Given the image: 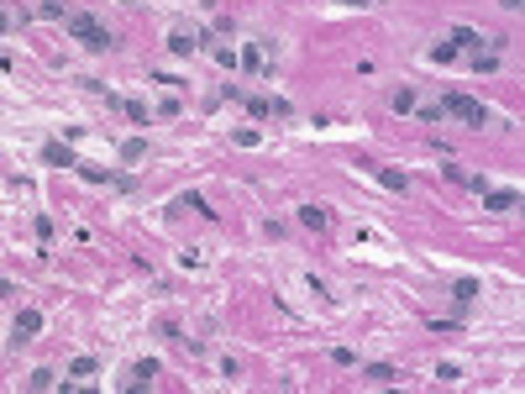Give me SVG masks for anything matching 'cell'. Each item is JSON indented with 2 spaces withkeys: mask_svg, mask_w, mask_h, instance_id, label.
Masks as SVG:
<instances>
[{
  "mask_svg": "<svg viewBox=\"0 0 525 394\" xmlns=\"http://www.w3.org/2000/svg\"><path fill=\"white\" fill-rule=\"evenodd\" d=\"M69 37H74L79 48H90V53H105V48L116 43V37L105 32V26L90 16V11H74V16H69Z\"/></svg>",
  "mask_w": 525,
  "mask_h": 394,
  "instance_id": "1",
  "label": "cell"
},
{
  "mask_svg": "<svg viewBox=\"0 0 525 394\" xmlns=\"http://www.w3.org/2000/svg\"><path fill=\"white\" fill-rule=\"evenodd\" d=\"M447 116H457V121H467V127H489V105L483 100H473V95H447Z\"/></svg>",
  "mask_w": 525,
  "mask_h": 394,
  "instance_id": "2",
  "label": "cell"
},
{
  "mask_svg": "<svg viewBox=\"0 0 525 394\" xmlns=\"http://www.w3.org/2000/svg\"><path fill=\"white\" fill-rule=\"evenodd\" d=\"M79 179H90V184H111V189H137V179L131 174H111V169H95V163H79Z\"/></svg>",
  "mask_w": 525,
  "mask_h": 394,
  "instance_id": "3",
  "label": "cell"
},
{
  "mask_svg": "<svg viewBox=\"0 0 525 394\" xmlns=\"http://www.w3.org/2000/svg\"><path fill=\"white\" fill-rule=\"evenodd\" d=\"M37 331H43V310H21V316L11 321V342H32Z\"/></svg>",
  "mask_w": 525,
  "mask_h": 394,
  "instance_id": "4",
  "label": "cell"
},
{
  "mask_svg": "<svg viewBox=\"0 0 525 394\" xmlns=\"http://www.w3.org/2000/svg\"><path fill=\"white\" fill-rule=\"evenodd\" d=\"M43 163H48V169H79V158H74L69 142H48L43 147Z\"/></svg>",
  "mask_w": 525,
  "mask_h": 394,
  "instance_id": "5",
  "label": "cell"
},
{
  "mask_svg": "<svg viewBox=\"0 0 525 394\" xmlns=\"http://www.w3.org/2000/svg\"><path fill=\"white\" fill-rule=\"evenodd\" d=\"M153 373H158V363L153 358H142V363H131V373L121 378V389H147L153 384Z\"/></svg>",
  "mask_w": 525,
  "mask_h": 394,
  "instance_id": "6",
  "label": "cell"
},
{
  "mask_svg": "<svg viewBox=\"0 0 525 394\" xmlns=\"http://www.w3.org/2000/svg\"><path fill=\"white\" fill-rule=\"evenodd\" d=\"M483 211H520L515 189H483Z\"/></svg>",
  "mask_w": 525,
  "mask_h": 394,
  "instance_id": "7",
  "label": "cell"
},
{
  "mask_svg": "<svg viewBox=\"0 0 525 394\" xmlns=\"http://www.w3.org/2000/svg\"><path fill=\"white\" fill-rule=\"evenodd\" d=\"M200 43H205L200 32H173V37H168V53H173V58H190Z\"/></svg>",
  "mask_w": 525,
  "mask_h": 394,
  "instance_id": "8",
  "label": "cell"
},
{
  "mask_svg": "<svg viewBox=\"0 0 525 394\" xmlns=\"http://www.w3.org/2000/svg\"><path fill=\"white\" fill-rule=\"evenodd\" d=\"M268 48H274V43H247V48H242V69H247V74H263Z\"/></svg>",
  "mask_w": 525,
  "mask_h": 394,
  "instance_id": "9",
  "label": "cell"
},
{
  "mask_svg": "<svg viewBox=\"0 0 525 394\" xmlns=\"http://www.w3.org/2000/svg\"><path fill=\"white\" fill-rule=\"evenodd\" d=\"M362 169L373 174V179H379L384 189H399V195H405V174H394V169H379V163H362Z\"/></svg>",
  "mask_w": 525,
  "mask_h": 394,
  "instance_id": "10",
  "label": "cell"
},
{
  "mask_svg": "<svg viewBox=\"0 0 525 394\" xmlns=\"http://www.w3.org/2000/svg\"><path fill=\"white\" fill-rule=\"evenodd\" d=\"M452 300H457V310H467V305L478 300V279H457L452 284Z\"/></svg>",
  "mask_w": 525,
  "mask_h": 394,
  "instance_id": "11",
  "label": "cell"
},
{
  "mask_svg": "<svg viewBox=\"0 0 525 394\" xmlns=\"http://www.w3.org/2000/svg\"><path fill=\"white\" fill-rule=\"evenodd\" d=\"M326 206H300V226H310V232H326Z\"/></svg>",
  "mask_w": 525,
  "mask_h": 394,
  "instance_id": "12",
  "label": "cell"
},
{
  "mask_svg": "<svg viewBox=\"0 0 525 394\" xmlns=\"http://www.w3.org/2000/svg\"><path fill=\"white\" fill-rule=\"evenodd\" d=\"M467 63H473L478 74H494L499 69V53H467Z\"/></svg>",
  "mask_w": 525,
  "mask_h": 394,
  "instance_id": "13",
  "label": "cell"
},
{
  "mask_svg": "<svg viewBox=\"0 0 525 394\" xmlns=\"http://www.w3.org/2000/svg\"><path fill=\"white\" fill-rule=\"evenodd\" d=\"M37 16H48V21H69L74 11H63V0H43V6H37Z\"/></svg>",
  "mask_w": 525,
  "mask_h": 394,
  "instance_id": "14",
  "label": "cell"
},
{
  "mask_svg": "<svg viewBox=\"0 0 525 394\" xmlns=\"http://www.w3.org/2000/svg\"><path fill=\"white\" fill-rule=\"evenodd\" d=\"M368 378H373V384H394V368H389V363H368Z\"/></svg>",
  "mask_w": 525,
  "mask_h": 394,
  "instance_id": "15",
  "label": "cell"
},
{
  "mask_svg": "<svg viewBox=\"0 0 525 394\" xmlns=\"http://www.w3.org/2000/svg\"><path fill=\"white\" fill-rule=\"evenodd\" d=\"M179 211H195V215H215V211H210V206H205L200 195H179Z\"/></svg>",
  "mask_w": 525,
  "mask_h": 394,
  "instance_id": "16",
  "label": "cell"
},
{
  "mask_svg": "<svg viewBox=\"0 0 525 394\" xmlns=\"http://www.w3.org/2000/svg\"><path fill=\"white\" fill-rule=\"evenodd\" d=\"M210 58L221 63V69H237V63H242V53H232V48H210Z\"/></svg>",
  "mask_w": 525,
  "mask_h": 394,
  "instance_id": "17",
  "label": "cell"
},
{
  "mask_svg": "<svg viewBox=\"0 0 525 394\" xmlns=\"http://www.w3.org/2000/svg\"><path fill=\"white\" fill-rule=\"evenodd\" d=\"M53 384H58V378H53V368H37L32 378H26V389H53Z\"/></svg>",
  "mask_w": 525,
  "mask_h": 394,
  "instance_id": "18",
  "label": "cell"
},
{
  "mask_svg": "<svg viewBox=\"0 0 525 394\" xmlns=\"http://www.w3.org/2000/svg\"><path fill=\"white\" fill-rule=\"evenodd\" d=\"M121 111H126L131 121H137V127H147V121H153V116H147V105H142V100H126V105H121Z\"/></svg>",
  "mask_w": 525,
  "mask_h": 394,
  "instance_id": "19",
  "label": "cell"
},
{
  "mask_svg": "<svg viewBox=\"0 0 525 394\" xmlns=\"http://www.w3.org/2000/svg\"><path fill=\"white\" fill-rule=\"evenodd\" d=\"M142 153H147V142H142V137H131V142H121V158H126V163H137Z\"/></svg>",
  "mask_w": 525,
  "mask_h": 394,
  "instance_id": "20",
  "label": "cell"
},
{
  "mask_svg": "<svg viewBox=\"0 0 525 394\" xmlns=\"http://www.w3.org/2000/svg\"><path fill=\"white\" fill-rule=\"evenodd\" d=\"M90 373H95V358H74L69 363V378H90Z\"/></svg>",
  "mask_w": 525,
  "mask_h": 394,
  "instance_id": "21",
  "label": "cell"
},
{
  "mask_svg": "<svg viewBox=\"0 0 525 394\" xmlns=\"http://www.w3.org/2000/svg\"><path fill=\"white\" fill-rule=\"evenodd\" d=\"M389 105H394V111H415V95L410 90H394V95H389Z\"/></svg>",
  "mask_w": 525,
  "mask_h": 394,
  "instance_id": "22",
  "label": "cell"
},
{
  "mask_svg": "<svg viewBox=\"0 0 525 394\" xmlns=\"http://www.w3.org/2000/svg\"><path fill=\"white\" fill-rule=\"evenodd\" d=\"M331 363H336V368H352L357 352H352V347H336V352H331Z\"/></svg>",
  "mask_w": 525,
  "mask_h": 394,
  "instance_id": "23",
  "label": "cell"
},
{
  "mask_svg": "<svg viewBox=\"0 0 525 394\" xmlns=\"http://www.w3.org/2000/svg\"><path fill=\"white\" fill-rule=\"evenodd\" d=\"M421 121H426V127H436V121H447V105H426V111H421Z\"/></svg>",
  "mask_w": 525,
  "mask_h": 394,
  "instance_id": "24",
  "label": "cell"
},
{
  "mask_svg": "<svg viewBox=\"0 0 525 394\" xmlns=\"http://www.w3.org/2000/svg\"><path fill=\"white\" fill-rule=\"evenodd\" d=\"M436 378H441V384H457V378H462V368H457V363H441Z\"/></svg>",
  "mask_w": 525,
  "mask_h": 394,
  "instance_id": "25",
  "label": "cell"
},
{
  "mask_svg": "<svg viewBox=\"0 0 525 394\" xmlns=\"http://www.w3.org/2000/svg\"><path fill=\"white\" fill-rule=\"evenodd\" d=\"M499 6H504V11H525V0H499Z\"/></svg>",
  "mask_w": 525,
  "mask_h": 394,
  "instance_id": "26",
  "label": "cell"
},
{
  "mask_svg": "<svg viewBox=\"0 0 525 394\" xmlns=\"http://www.w3.org/2000/svg\"><path fill=\"white\" fill-rule=\"evenodd\" d=\"M205 6H215V0H205Z\"/></svg>",
  "mask_w": 525,
  "mask_h": 394,
  "instance_id": "27",
  "label": "cell"
},
{
  "mask_svg": "<svg viewBox=\"0 0 525 394\" xmlns=\"http://www.w3.org/2000/svg\"><path fill=\"white\" fill-rule=\"evenodd\" d=\"M520 211H525V200H520Z\"/></svg>",
  "mask_w": 525,
  "mask_h": 394,
  "instance_id": "28",
  "label": "cell"
}]
</instances>
